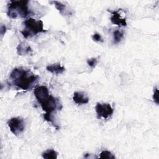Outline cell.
<instances>
[{"label":"cell","instance_id":"obj_8","mask_svg":"<svg viewBox=\"0 0 159 159\" xmlns=\"http://www.w3.org/2000/svg\"><path fill=\"white\" fill-rule=\"evenodd\" d=\"M112 16L110 18L112 24L119 26H126L127 22L125 19L122 18L120 14L117 11H110Z\"/></svg>","mask_w":159,"mask_h":159},{"label":"cell","instance_id":"obj_5","mask_svg":"<svg viewBox=\"0 0 159 159\" xmlns=\"http://www.w3.org/2000/svg\"><path fill=\"white\" fill-rule=\"evenodd\" d=\"M7 125L11 132L15 135H20L25 129L24 119L20 117H12L7 121Z\"/></svg>","mask_w":159,"mask_h":159},{"label":"cell","instance_id":"obj_9","mask_svg":"<svg viewBox=\"0 0 159 159\" xmlns=\"http://www.w3.org/2000/svg\"><path fill=\"white\" fill-rule=\"evenodd\" d=\"M73 101L78 104H85L89 102V98L83 92H75L73 96Z\"/></svg>","mask_w":159,"mask_h":159},{"label":"cell","instance_id":"obj_3","mask_svg":"<svg viewBox=\"0 0 159 159\" xmlns=\"http://www.w3.org/2000/svg\"><path fill=\"white\" fill-rule=\"evenodd\" d=\"M23 24L25 28L21 31V33L26 39L46 31L43 29V23L41 20H36L30 17L25 20Z\"/></svg>","mask_w":159,"mask_h":159},{"label":"cell","instance_id":"obj_4","mask_svg":"<svg viewBox=\"0 0 159 159\" xmlns=\"http://www.w3.org/2000/svg\"><path fill=\"white\" fill-rule=\"evenodd\" d=\"M40 104L42 109L46 112L52 113L53 111L60 110L62 108L60 100L51 95H50L48 98Z\"/></svg>","mask_w":159,"mask_h":159},{"label":"cell","instance_id":"obj_13","mask_svg":"<svg viewBox=\"0 0 159 159\" xmlns=\"http://www.w3.org/2000/svg\"><path fill=\"white\" fill-rule=\"evenodd\" d=\"M114 37V43H118L124 37V32L120 30H116L113 32Z\"/></svg>","mask_w":159,"mask_h":159},{"label":"cell","instance_id":"obj_2","mask_svg":"<svg viewBox=\"0 0 159 159\" xmlns=\"http://www.w3.org/2000/svg\"><path fill=\"white\" fill-rule=\"evenodd\" d=\"M29 1H11L7 6V15L12 19L25 18L30 14L28 7Z\"/></svg>","mask_w":159,"mask_h":159},{"label":"cell","instance_id":"obj_10","mask_svg":"<svg viewBox=\"0 0 159 159\" xmlns=\"http://www.w3.org/2000/svg\"><path fill=\"white\" fill-rule=\"evenodd\" d=\"M17 53L19 55H27L32 53L31 47L26 43L22 42L17 47Z\"/></svg>","mask_w":159,"mask_h":159},{"label":"cell","instance_id":"obj_19","mask_svg":"<svg viewBox=\"0 0 159 159\" xmlns=\"http://www.w3.org/2000/svg\"><path fill=\"white\" fill-rule=\"evenodd\" d=\"M153 99L157 104H158V103H159L158 90L157 88H155V89H154V93H153Z\"/></svg>","mask_w":159,"mask_h":159},{"label":"cell","instance_id":"obj_15","mask_svg":"<svg viewBox=\"0 0 159 159\" xmlns=\"http://www.w3.org/2000/svg\"><path fill=\"white\" fill-rule=\"evenodd\" d=\"M99 158H112L114 159L115 158V156L109 151L107 150H104L101 152L99 155Z\"/></svg>","mask_w":159,"mask_h":159},{"label":"cell","instance_id":"obj_17","mask_svg":"<svg viewBox=\"0 0 159 159\" xmlns=\"http://www.w3.org/2000/svg\"><path fill=\"white\" fill-rule=\"evenodd\" d=\"M87 63L91 68H94L98 63V60L96 58H89L87 60Z\"/></svg>","mask_w":159,"mask_h":159},{"label":"cell","instance_id":"obj_11","mask_svg":"<svg viewBox=\"0 0 159 159\" xmlns=\"http://www.w3.org/2000/svg\"><path fill=\"white\" fill-rule=\"evenodd\" d=\"M46 70L52 73L59 75L63 73L65 71V68L62 66L60 63H53L47 65L46 67Z\"/></svg>","mask_w":159,"mask_h":159},{"label":"cell","instance_id":"obj_1","mask_svg":"<svg viewBox=\"0 0 159 159\" xmlns=\"http://www.w3.org/2000/svg\"><path fill=\"white\" fill-rule=\"evenodd\" d=\"M11 83L17 88L29 90L32 89L38 82L39 76L34 74L30 70L22 67L15 68L9 75Z\"/></svg>","mask_w":159,"mask_h":159},{"label":"cell","instance_id":"obj_18","mask_svg":"<svg viewBox=\"0 0 159 159\" xmlns=\"http://www.w3.org/2000/svg\"><path fill=\"white\" fill-rule=\"evenodd\" d=\"M92 39L94 42H104L101 35L98 33L94 34L92 36Z\"/></svg>","mask_w":159,"mask_h":159},{"label":"cell","instance_id":"obj_14","mask_svg":"<svg viewBox=\"0 0 159 159\" xmlns=\"http://www.w3.org/2000/svg\"><path fill=\"white\" fill-rule=\"evenodd\" d=\"M50 3H52L54 4V6H55L56 9L59 11L60 13L61 14H63V12H64L65 9V5L62 4L61 2H58V1H51Z\"/></svg>","mask_w":159,"mask_h":159},{"label":"cell","instance_id":"obj_20","mask_svg":"<svg viewBox=\"0 0 159 159\" xmlns=\"http://www.w3.org/2000/svg\"><path fill=\"white\" fill-rule=\"evenodd\" d=\"M0 32H1V35L2 36L4 35V34L6 33V27L4 25H1V30H0Z\"/></svg>","mask_w":159,"mask_h":159},{"label":"cell","instance_id":"obj_12","mask_svg":"<svg viewBox=\"0 0 159 159\" xmlns=\"http://www.w3.org/2000/svg\"><path fill=\"white\" fill-rule=\"evenodd\" d=\"M57 152L53 149H48L42 155V157L45 159H56L57 158Z\"/></svg>","mask_w":159,"mask_h":159},{"label":"cell","instance_id":"obj_16","mask_svg":"<svg viewBox=\"0 0 159 159\" xmlns=\"http://www.w3.org/2000/svg\"><path fill=\"white\" fill-rule=\"evenodd\" d=\"M43 118L45 120L49 122H51L55 127V125L54 124V122H53V116H52V113L50 112H46L45 114H43Z\"/></svg>","mask_w":159,"mask_h":159},{"label":"cell","instance_id":"obj_6","mask_svg":"<svg viewBox=\"0 0 159 159\" xmlns=\"http://www.w3.org/2000/svg\"><path fill=\"white\" fill-rule=\"evenodd\" d=\"M95 110L99 117L104 119H107L111 117L114 112V109L108 103H97L95 107Z\"/></svg>","mask_w":159,"mask_h":159},{"label":"cell","instance_id":"obj_7","mask_svg":"<svg viewBox=\"0 0 159 159\" xmlns=\"http://www.w3.org/2000/svg\"><path fill=\"white\" fill-rule=\"evenodd\" d=\"M34 93L36 99L40 104L46 100L50 96L48 89L45 86H40L35 88L34 90Z\"/></svg>","mask_w":159,"mask_h":159}]
</instances>
